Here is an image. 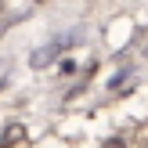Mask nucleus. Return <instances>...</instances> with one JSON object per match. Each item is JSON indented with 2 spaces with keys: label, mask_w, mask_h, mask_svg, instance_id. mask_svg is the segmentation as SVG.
<instances>
[{
  "label": "nucleus",
  "mask_w": 148,
  "mask_h": 148,
  "mask_svg": "<svg viewBox=\"0 0 148 148\" xmlns=\"http://www.w3.org/2000/svg\"><path fill=\"white\" fill-rule=\"evenodd\" d=\"M105 148H123V145H119V141H112V145H105Z\"/></svg>",
  "instance_id": "nucleus-1"
}]
</instances>
